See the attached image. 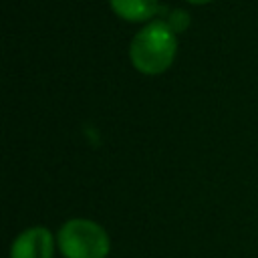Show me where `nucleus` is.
I'll list each match as a JSON object with an SVG mask.
<instances>
[{"instance_id":"7ed1b4c3","label":"nucleus","mask_w":258,"mask_h":258,"mask_svg":"<svg viewBox=\"0 0 258 258\" xmlns=\"http://www.w3.org/2000/svg\"><path fill=\"white\" fill-rule=\"evenodd\" d=\"M52 254L54 238L44 226L26 228L14 238L10 246V258H52Z\"/></svg>"},{"instance_id":"20e7f679","label":"nucleus","mask_w":258,"mask_h":258,"mask_svg":"<svg viewBox=\"0 0 258 258\" xmlns=\"http://www.w3.org/2000/svg\"><path fill=\"white\" fill-rule=\"evenodd\" d=\"M109 6L127 22H147L159 12L157 0H109Z\"/></svg>"},{"instance_id":"f03ea898","label":"nucleus","mask_w":258,"mask_h":258,"mask_svg":"<svg viewBox=\"0 0 258 258\" xmlns=\"http://www.w3.org/2000/svg\"><path fill=\"white\" fill-rule=\"evenodd\" d=\"M56 246L64 258H107L111 240L101 224L87 218H71L60 226Z\"/></svg>"},{"instance_id":"39448f33","label":"nucleus","mask_w":258,"mask_h":258,"mask_svg":"<svg viewBox=\"0 0 258 258\" xmlns=\"http://www.w3.org/2000/svg\"><path fill=\"white\" fill-rule=\"evenodd\" d=\"M165 22L171 26V30H173V32H179V30H183V28L187 26L189 18H187V14H185V12H171L169 20H165Z\"/></svg>"},{"instance_id":"f257e3e1","label":"nucleus","mask_w":258,"mask_h":258,"mask_svg":"<svg viewBox=\"0 0 258 258\" xmlns=\"http://www.w3.org/2000/svg\"><path fill=\"white\" fill-rule=\"evenodd\" d=\"M177 38L165 20L145 24L129 44V58L133 67L147 77L165 73L175 58Z\"/></svg>"},{"instance_id":"423d86ee","label":"nucleus","mask_w":258,"mask_h":258,"mask_svg":"<svg viewBox=\"0 0 258 258\" xmlns=\"http://www.w3.org/2000/svg\"><path fill=\"white\" fill-rule=\"evenodd\" d=\"M189 4H194V6H204V4H210L212 0H187Z\"/></svg>"}]
</instances>
